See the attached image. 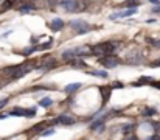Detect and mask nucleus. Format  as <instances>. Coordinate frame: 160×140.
<instances>
[{
	"label": "nucleus",
	"instance_id": "nucleus-24",
	"mask_svg": "<svg viewBox=\"0 0 160 140\" xmlns=\"http://www.w3.org/2000/svg\"><path fill=\"white\" fill-rule=\"evenodd\" d=\"M6 103H8V100H2V101H0V109H2L3 106H6Z\"/></svg>",
	"mask_w": 160,
	"mask_h": 140
},
{
	"label": "nucleus",
	"instance_id": "nucleus-29",
	"mask_svg": "<svg viewBox=\"0 0 160 140\" xmlns=\"http://www.w3.org/2000/svg\"><path fill=\"white\" fill-rule=\"evenodd\" d=\"M128 140H138L137 137H131V138H128Z\"/></svg>",
	"mask_w": 160,
	"mask_h": 140
},
{
	"label": "nucleus",
	"instance_id": "nucleus-14",
	"mask_svg": "<svg viewBox=\"0 0 160 140\" xmlns=\"http://www.w3.org/2000/svg\"><path fill=\"white\" fill-rule=\"evenodd\" d=\"M51 98H44V100H41V106H44V107H47V106H51Z\"/></svg>",
	"mask_w": 160,
	"mask_h": 140
},
{
	"label": "nucleus",
	"instance_id": "nucleus-13",
	"mask_svg": "<svg viewBox=\"0 0 160 140\" xmlns=\"http://www.w3.org/2000/svg\"><path fill=\"white\" fill-rule=\"evenodd\" d=\"M123 5H124V6H132V8H135V6H138V0H126Z\"/></svg>",
	"mask_w": 160,
	"mask_h": 140
},
{
	"label": "nucleus",
	"instance_id": "nucleus-25",
	"mask_svg": "<svg viewBox=\"0 0 160 140\" xmlns=\"http://www.w3.org/2000/svg\"><path fill=\"white\" fill-rule=\"evenodd\" d=\"M56 2H59V0H47V3H48V5H55Z\"/></svg>",
	"mask_w": 160,
	"mask_h": 140
},
{
	"label": "nucleus",
	"instance_id": "nucleus-1",
	"mask_svg": "<svg viewBox=\"0 0 160 140\" xmlns=\"http://www.w3.org/2000/svg\"><path fill=\"white\" fill-rule=\"evenodd\" d=\"M115 50L114 44H111V42H103V44H98L97 47H93V53L95 54H100V56H107L111 54L112 51Z\"/></svg>",
	"mask_w": 160,
	"mask_h": 140
},
{
	"label": "nucleus",
	"instance_id": "nucleus-27",
	"mask_svg": "<svg viewBox=\"0 0 160 140\" xmlns=\"http://www.w3.org/2000/svg\"><path fill=\"white\" fill-rule=\"evenodd\" d=\"M152 67H160V61H155V62L152 64Z\"/></svg>",
	"mask_w": 160,
	"mask_h": 140
},
{
	"label": "nucleus",
	"instance_id": "nucleus-6",
	"mask_svg": "<svg viewBox=\"0 0 160 140\" xmlns=\"http://www.w3.org/2000/svg\"><path fill=\"white\" fill-rule=\"evenodd\" d=\"M56 121H61L62 124H73L75 123V118L73 117H69V115H59L56 118Z\"/></svg>",
	"mask_w": 160,
	"mask_h": 140
},
{
	"label": "nucleus",
	"instance_id": "nucleus-10",
	"mask_svg": "<svg viewBox=\"0 0 160 140\" xmlns=\"http://www.w3.org/2000/svg\"><path fill=\"white\" fill-rule=\"evenodd\" d=\"M14 3H16V0H5L3 5H2V11H6V9L12 8V5H14Z\"/></svg>",
	"mask_w": 160,
	"mask_h": 140
},
{
	"label": "nucleus",
	"instance_id": "nucleus-9",
	"mask_svg": "<svg viewBox=\"0 0 160 140\" xmlns=\"http://www.w3.org/2000/svg\"><path fill=\"white\" fill-rule=\"evenodd\" d=\"M33 9H36V6H34L33 3H25V5L20 6V12H22V14H26V12H30V11H33Z\"/></svg>",
	"mask_w": 160,
	"mask_h": 140
},
{
	"label": "nucleus",
	"instance_id": "nucleus-4",
	"mask_svg": "<svg viewBox=\"0 0 160 140\" xmlns=\"http://www.w3.org/2000/svg\"><path fill=\"white\" fill-rule=\"evenodd\" d=\"M135 12H137V9H135V8H129V9H126V11H120V12H117V14H112V16H111V19L128 17V16H131V14H135Z\"/></svg>",
	"mask_w": 160,
	"mask_h": 140
},
{
	"label": "nucleus",
	"instance_id": "nucleus-18",
	"mask_svg": "<svg viewBox=\"0 0 160 140\" xmlns=\"http://www.w3.org/2000/svg\"><path fill=\"white\" fill-rule=\"evenodd\" d=\"M42 128H44V124H37V126H34L31 131H33V132H39V131H42Z\"/></svg>",
	"mask_w": 160,
	"mask_h": 140
},
{
	"label": "nucleus",
	"instance_id": "nucleus-2",
	"mask_svg": "<svg viewBox=\"0 0 160 140\" xmlns=\"http://www.w3.org/2000/svg\"><path fill=\"white\" fill-rule=\"evenodd\" d=\"M70 26L73 28V30L78 33V34H86L87 31H90V25L84 20H72L70 22Z\"/></svg>",
	"mask_w": 160,
	"mask_h": 140
},
{
	"label": "nucleus",
	"instance_id": "nucleus-12",
	"mask_svg": "<svg viewBox=\"0 0 160 140\" xmlns=\"http://www.w3.org/2000/svg\"><path fill=\"white\" fill-rule=\"evenodd\" d=\"M25 114H26V109H20V107H16L14 110L11 112V115H22V117H25Z\"/></svg>",
	"mask_w": 160,
	"mask_h": 140
},
{
	"label": "nucleus",
	"instance_id": "nucleus-21",
	"mask_svg": "<svg viewBox=\"0 0 160 140\" xmlns=\"http://www.w3.org/2000/svg\"><path fill=\"white\" fill-rule=\"evenodd\" d=\"M34 50H36V47H31V48H26V50H23V53H25V54H30V53H33Z\"/></svg>",
	"mask_w": 160,
	"mask_h": 140
},
{
	"label": "nucleus",
	"instance_id": "nucleus-26",
	"mask_svg": "<svg viewBox=\"0 0 160 140\" xmlns=\"http://www.w3.org/2000/svg\"><path fill=\"white\" fill-rule=\"evenodd\" d=\"M152 11H154V12H160V3H158V5H157V6H155Z\"/></svg>",
	"mask_w": 160,
	"mask_h": 140
},
{
	"label": "nucleus",
	"instance_id": "nucleus-23",
	"mask_svg": "<svg viewBox=\"0 0 160 140\" xmlns=\"http://www.w3.org/2000/svg\"><path fill=\"white\" fill-rule=\"evenodd\" d=\"M152 128H154L157 132H160V123H158V124H157V123H152Z\"/></svg>",
	"mask_w": 160,
	"mask_h": 140
},
{
	"label": "nucleus",
	"instance_id": "nucleus-5",
	"mask_svg": "<svg viewBox=\"0 0 160 140\" xmlns=\"http://www.w3.org/2000/svg\"><path fill=\"white\" fill-rule=\"evenodd\" d=\"M101 62L106 65V67H115V65H118V59L117 58H114V56H104V58L101 59Z\"/></svg>",
	"mask_w": 160,
	"mask_h": 140
},
{
	"label": "nucleus",
	"instance_id": "nucleus-17",
	"mask_svg": "<svg viewBox=\"0 0 160 140\" xmlns=\"http://www.w3.org/2000/svg\"><path fill=\"white\" fill-rule=\"evenodd\" d=\"M155 112H157L155 109H151V107H148V109H145V110H143V114H145V115H154Z\"/></svg>",
	"mask_w": 160,
	"mask_h": 140
},
{
	"label": "nucleus",
	"instance_id": "nucleus-22",
	"mask_svg": "<svg viewBox=\"0 0 160 140\" xmlns=\"http://www.w3.org/2000/svg\"><path fill=\"white\" fill-rule=\"evenodd\" d=\"M148 42H151V44H154V45L160 47V40H152V39H148Z\"/></svg>",
	"mask_w": 160,
	"mask_h": 140
},
{
	"label": "nucleus",
	"instance_id": "nucleus-15",
	"mask_svg": "<svg viewBox=\"0 0 160 140\" xmlns=\"http://www.w3.org/2000/svg\"><path fill=\"white\" fill-rule=\"evenodd\" d=\"M104 123V120L101 118V120H97L95 123H92V129H97V128H100V126Z\"/></svg>",
	"mask_w": 160,
	"mask_h": 140
},
{
	"label": "nucleus",
	"instance_id": "nucleus-30",
	"mask_svg": "<svg viewBox=\"0 0 160 140\" xmlns=\"http://www.w3.org/2000/svg\"><path fill=\"white\" fill-rule=\"evenodd\" d=\"M0 2H2V0H0Z\"/></svg>",
	"mask_w": 160,
	"mask_h": 140
},
{
	"label": "nucleus",
	"instance_id": "nucleus-28",
	"mask_svg": "<svg viewBox=\"0 0 160 140\" xmlns=\"http://www.w3.org/2000/svg\"><path fill=\"white\" fill-rule=\"evenodd\" d=\"M149 2H152V3H155V5H158V3H160L158 0H149Z\"/></svg>",
	"mask_w": 160,
	"mask_h": 140
},
{
	"label": "nucleus",
	"instance_id": "nucleus-19",
	"mask_svg": "<svg viewBox=\"0 0 160 140\" xmlns=\"http://www.w3.org/2000/svg\"><path fill=\"white\" fill-rule=\"evenodd\" d=\"M51 134H55V129H45V131L42 132V135H45V137H47V135H51Z\"/></svg>",
	"mask_w": 160,
	"mask_h": 140
},
{
	"label": "nucleus",
	"instance_id": "nucleus-3",
	"mask_svg": "<svg viewBox=\"0 0 160 140\" xmlns=\"http://www.w3.org/2000/svg\"><path fill=\"white\" fill-rule=\"evenodd\" d=\"M61 6L65 9V11H72V12H76V11H83L81 8V3L78 0H61Z\"/></svg>",
	"mask_w": 160,
	"mask_h": 140
},
{
	"label": "nucleus",
	"instance_id": "nucleus-7",
	"mask_svg": "<svg viewBox=\"0 0 160 140\" xmlns=\"http://www.w3.org/2000/svg\"><path fill=\"white\" fill-rule=\"evenodd\" d=\"M58 65V61L56 59H50V61H45L42 65H41V70H50L53 67H56Z\"/></svg>",
	"mask_w": 160,
	"mask_h": 140
},
{
	"label": "nucleus",
	"instance_id": "nucleus-11",
	"mask_svg": "<svg viewBox=\"0 0 160 140\" xmlns=\"http://www.w3.org/2000/svg\"><path fill=\"white\" fill-rule=\"evenodd\" d=\"M79 87H81V82H73V84H69V86L65 87V92H73Z\"/></svg>",
	"mask_w": 160,
	"mask_h": 140
},
{
	"label": "nucleus",
	"instance_id": "nucleus-20",
	"mask_svg": "<svg viewBox=\"0 0 160 140\" xmlns=\"http://www.w3.org/2000/svg\"><path fill=\"white\" fill-rule=\"evenodd\" d=\"M146 140H160V132H155L152 137H149V138H146Z\"/></svg>",
	"mask_w": 160,
	"mask_h": 140
},
{
	"label": "nucleus",
	"instance_id": "nucleus-16",
	"mask_svg": "<svg viewBox=\"0 0 160 140\" xmlns=\"http://www.w3.org/2000/svg\"><path fill=\"white\" fill-rule=\"evenodd\" d=\"M92 75H97V76H101V78H107V73L103 72V70H98V72H92Z\"/></svg>",
	"mask_w": 160,
	"mask_h": 140
},
{
	"label": "nucleus",
	"instance_id": "nucleus-8",
	"mask_svg": "<svg viewBox=\"0 0 160 140\" xmlns=\"http://www.w3.org/2000/svg\"><path fill=\"white\" fill-rule=\"evenodd\" d=\"M50 26H51L53 31H58V30H61V28L64 26V22H62V19H55V20L51 22Z\"/></svg>",
	"mask_w": 160,
	"mask_h": 140
}]
</instances>
